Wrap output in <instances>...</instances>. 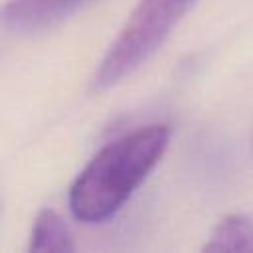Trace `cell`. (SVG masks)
I'll use <instances>...</instances> for the list:
<instances>
[{
  "label": "cell",
  "instance_id": "6da1fadb",
  "mask_svg": "<svg viewBox=\"0 0 253 253\" xmlns=\"http://www.w3.org/2000/svg\"><path fill=\"white\" fill-rule=\"evenodd\" d=\"M168 140L166 125H146L105 144L69 188L71 215L81 223L111 219L160 162Z\"/></svg>",
  "mask_w": 253,
  "mask_h": 253
},
{
  "label": "cell",
  "instance_id": "7a4b0ae2",
  "mask_svg": "<svg viewBox=\"0 0 253 253\" xmlns=\"http://www.w3.org/2000/svg\"><path fill=\"white\" fill-rule=\"evenodd\" d=\"M196 0H138L115 42L103 55L93 89L105 91L146 63Z\"/></svg>",
  "mask_w": 253,
  "mask_h": 253
},
{
  "label": "cell",
  "instance_id": "3957f363",
  "mask_svg": "<svg viewBox=\"0 0 253 253\" xmlns=\"http://www.w3.org/2000/svg\"><path fill=\"white\" fill-rule=\"evenodd\" d=\"M89 0H8L2 22L16 34H34L57 26Z\"/></svg>",
  "mask_w": 253,
  "mask_h": 253
},
{
  "label": "cell",
  "instance_id": "277c9868",
  "mask_svg": "<svg viewBox=\"0 0 253 253\" xmlns=\"http://www.w3.org/2000/svg\"><path fill=\"white\" fill-rule=\"evenodd\" d=\"M75 249L71 231L61 215L49 208L42 210L34 221L32 237H30V251L36 253H69Z\"/></svg>",
  "mask_w": 253,
  "mask_h": 253
},
{
  "label": "cell",
  "instance_id": "5b68a950",
  "mask_svg": "<svg viewBox=\"0 0 253 253\" xmlns=\"http://www.w3.org/2000/svg\"><path fill=\"white\" fill-rule=\"evenodd\" d=\"M204 251H253V219L243 213H229L217 221Z\"/></svg>",
  "mask_w": 253,
  "mask_h": 253
}]
</instances>
